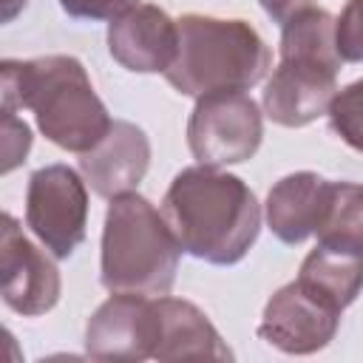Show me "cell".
Segmentation results:
<instances>
[{
    "label": "cell",
    "mask_w": 363,
    "mask_h": 363,
    "mask_svg": "<svg viewBox=\"0 0 363 363\" xmlns=\"http://www.w3.org/2000/svg\"><path fill=\"white\" fill-rule=\"evenodd\" d=\"M337 62H326L306 54H281L264 88V113L284 128H303L329 113L337 94Z\"/></svg>",
    "instance_id": "ba28073f"
},
{
    "label": "cell",
    "mask_w": 363,
    "mask_h": 363,
    "mask_svg": "<svg viewBox=\"0 0 363 363\" xmlns=\"http://www.w3.org/2000/svg\"><path fill=\"white\" fill-rule=\"evenodd\" d=\"M332 130L357 153H363V79L340 88L329 105Z\"/></svg>",
    "instance_id": "e0dca14e"
},
{
    "label": "cell",
    "mask_w": 363,
    "mask_h": 363,
    "mask_svg": "<svg viewBox=\"0 0 363 363\" xmlns=\"http://www.w3.org/2000/svg\"><path fill=\"white\" fill-rule=\"evenodd\" d=\"M295 281L323 303L343 312L363 289V252L318 244L303 258Z\"/></svg>",
    "instance_id": "9a60e30c"
},
{
    "label": "cell",
    "mask_w": 363,
    "mask_h": 363,
    "mask_svg": "<svg viewBox=\"0 0 363 363\" xmlns=\"http://www.w3.org/2000/svg\"><path fill=\"white\" fill-rule=\"evenodd\" d=\"M156 309L162 318V340L153 360H233L230 346L196 303L159 295Z\"/></svg>",
    "instance_id": "5bb4252c"
},
{
    "label": "cell",
    "mask_w": 363,
    "mask_h": 363,
    "mask_svg": "<svg viewBox=\"0 0 363 363\" xmlns=\"http://www.w3.org/2000/svg\"><path fill=\"white\" fill-rule=\"evenodd\" d=\"M162 340V318L156 298L133 292H111L88 318L85 352L94 360H147L156 357Z\"/></svg>",
    "instance_id": "52a82bcc"
},
{
    "label": "cell",
    "mask_w": 363,
    "mask_h": 363,
    "mask_svg": "<svg viewBox=\"0 0 363 363\" xmlns=\"http://www.w3.org/2000/svg\"><path fill=\"white\" fill-rule=\"evenodd\" d=\"M182 244L164 216L139 193L111 199L102 227V272L108 292L159 298L173 289Z\"/></svg>",
    "instance_id": "277c9868"
},
{
    "label": "cell",
    "mask_w": 363,
    "mask_h": 363,
    "mask_svg": "<svg viewBox=\"0 0 363 363\" xmlns=\"http://www.w3.org/2000/svg\"><path fill=\"white\" fill-rule=\"evenodd\" d=\"M31 150V128L17 119V111L3 108V173H11L20 162H26Z\"/></svg>",
    "instance_id": "d6986e66"
},
{
    "label": "cell",
    "mask_w": 363,
    "mask_h": 363,
    "mask_svg": "<svg viewBox=\"0 0 363 363\" xmlns=\"http://www.w3.org/2000/svg\"><path fill=\"white\" fill-rule=\"evenodd\" d=\"M340 326V312L298 281L284 284L264 306L258 337L286 354H312L332 343Z\"/></svg>",
    "instance_id": "30bf717a"
},
{
    "label": "cell",
    "mask_w": 363,
    "mask_h": 363,
    "mask_svg": "<svg viewBox=\"0 0 363 363\" xmlns=\"http://www.w3.org/2000/svg\"><path fill=\"white\" fill-rule=\"evenodd\" d=\"M315 235L318 244L363 252V184L332 182L329 204Z\"/></svg>",
    "instance_id": "2e32d148"
},
{
    "label": "cell",
    "mask_w": 363,
    "mask_h": 363,
    "mask_svg": "<svg viewBox=\"0 0 363 363\" xmlns=\"http://www.w3.org/2000/svg\"><path fill=\"white\" fill-rule=\"evenodd\" d=\"M162 216L187 255L216 267L238 264L261 233V204L247 182L207 164L173 176Z\"/></svg>",
    "instance_id": "6da1fadb"
},
{
    "label": "cell",
    "mask_w": 363,
    "mask_h": 363,
    "mask_svg": "<svg viewBox=\"0 0 363 363\" xmlns=\"http://www.w3.org/2000/svg\"><path fill=\"white\" fill-rule=\"evenodd\" d=\"M261 3V9L275 20V23H286L292 14H298V11H303V9H309L312 6V0H258Z\"/></svg>",
    "instance_id": "44dd1931"
},
{
    "label": "cell",
    "mask_w": 363,
    "mask_h": 363,
    "mask_svg": "<svg viewBox=\"0 0 363 363\" xmlns=\"http://www.w3.org/2000/svg\"><path fill=\"white\" fill-rule=\"evenodd\" d=\"M0 96L3 108L34 111L43 136L71 153H88L113 125L85 65L68 54L3 60Z\"/></svg>",
    "instance_id": "7a4b0ae2"
},
{
    "label": "cell",
    "mask_w": 363,
    "mask_h": 363,
    "mask_svg": "<svg viewBox=\"0 0 363 363\" xmlns=\"http://www.w3.org/2000/svg\"><path fill=\"white\" fill-rule=\"evenodd\" d=\"M0 278L6 306L23 318L45 315L57 306L62 292L54 261L23 235L20 224L9 213H3L0 227Z\"/></svg>",
    "instance_id": "9c48e42d"
},
{
    "label": "cell",
    "mask_w": 363,
    "mask_h": 363,
    "mask_svg": "<svg viewBox=\"0 0 363 363\" xmlns=\"http://www.w3.org/2000/svg\"><path fill=\"white\" fill-rule=\"evenodd\" d=\"M111 57L136 74H164L179 51V23L153 3H139L111 20Z\"/></svg>",
    "instance_id": "8fae6325"
},
{
    "label": "cell",
    "mask_w": 363,
    "mask_h": 363,
    "mask_svg": "<svg viewBox=\"0 0 363 363\" xmlns=\"http://www.w3.org/2000/svg\"><path fill=\"white\" fill-rule=\"evenodd\" d=\"M60 6L74 20L99 23V20H116L128 9L139 6V0H60Z\"/></svg>",
    "instance_id": "ffe728a7"
},
{
    "label": "cell",
    "mask_w": 363,
    "mask_h": 363,
    "mask_svg": "<svg viewBox=\"0 0 363 363\" xmlns=\"http://www.w3.org/2000/svg\"><path fill=\"white\" fill-rule=\"evenodd\" d=\"M337 51L346 62H363V0H349L337 17Z\"/></svg>",
    "instance_id": "ac0fdd59"
},
{
    "label": "cell",
    "mask_w": 363,
    "mask_h": 363,
    "mask_svg": "<svg viewBox=\"0 0 363 363\" xmlns=\"http://www.w3.org/2000/svg\"><path fill=\"white\" fill-rule=\"evenodd\" d=\"M329 193L332 182L312 170H298L275 182L267 193V224L272 235L284 244H301L315 235L323 221Z\"/></svg>",
    "instance_id": "4fadbf2b"
},
{
    "label": "cell",
    "mask_w": 363,
    "mask_h": 363,
    "mask_svg": "<svg viewBox=\"0 0 363 363\" xmlns=\"http://www.w3.org/2000/svg\"><path fill=\"white\" fill-rule=\"evenodd\" d=\"M264 119L258 102L244 91H216L196 99L187 122V145L199 164L227 167L258 153Z\"/></svg>",
    "instance_id": "5b68a950"
},
{
    "label": "cell",
    "mask_w": 363,
    "mask_h": 363,
    "mask_svg": "<svg viewBox=\"0 0 363 363\" xmlns=\"http://www.w3.org/2000/svg\"><path fill=\"white\" fill-rule=\"evenodd\" d=\"M176 23L179 51L164 79L179 94L199 99L216 91H247L267 77L272 54L247 20L182 14Z\"/></svg>",
    "instance_id": "3957f363"
},
{
    "label": "cell",
    "mask_w": 363,
    "mask_h": 363,
    "mask_svg": "<svg viewBox=\"0 0 363 363\" xmlns=\"http://www.w3.org/2000/svg\"><path fill=\"white\" fill-rule=\"evenodd\" d=\"M23 6H26V0H3V23H11Z\"/></svg>",
    "instance_id": "7402d4cb"
},
{
    "label": "cell",
    "mask_w": 363,
    "mask_h": 363,
    "mask_svg": "<svg viewBox=\"0 0 363 363\" xmlns=\"http://www.w3.org/2000/svg\"><path fill=\"white\" fill-rule=\"evenodd\" d=\"M150 167V139L147 133L125 119H113L111 130L96 147L79 153V170L91 190L102 199H116L133 193Z\"/></svg>",
    "instance_id": "7c38bea8"
},
{
    "label": "cell",
    "mask_w": 363,
    "mask_h": 363,
    "mask_svg": "<svg viewBox=\"0 0 363 363\" xmlns=\"http://www.w3.org/2000/svg\"><path fill=\"white\" fill-rule=\"evenodd\" d=\"M26 224L54 258H68L85 241L88 190L68 164H45L28 176Z\"/></svg>",
    "instance_id": "8992f818"
}]
</instances>
